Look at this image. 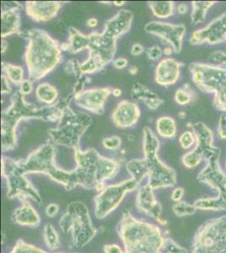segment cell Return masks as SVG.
<instances>
[{
    "instance_id": "5",
    "label": "cell",
    "mask_w": 226,
    "mask_h": 253,
    "mask_svg": "<svg viewBox=\"0 0 226 253\" xmlns=\"http://www.w3.org/2000/svg\"><path fill=\"white\" fill-rule=\"evenodd\" d=\"M55 156L54 145L43 144L30 154L26 161H19V164L25 175L28 173H43L63 185L67 190L75 188L77 183L74 170L66 171L55 166Z\"/></svg>"
},
{
    "instance_id": "50",
    "label": "cell",
    "mask_w": 226,
    "mask_h": 253,
    "mask_svg": "<svg viewBox=\"0 0 226 253\" xmlns=\"http://www.w3.org/2000/svg\"><path fill=\"white\" fill-rule=\"evenodd\" d=\"M57 212H58V206L57 205H51L46 208V213L49 217H53V216L57 214Z\"/></svg>"
},
{
    "instance_id": "32",
    "label": "cell",
    "mask_w": 226,
    "mask_h": 253,
    "mask_svg": "<svg viewBox=\"0 0 226 253\" xmlns=\"http://www.w3.org/2000/svg\"><path fill=\"white\" fill-rule=\"evenodd\" d=\"M215 2H192V23L193 25L202 23L208 9L212 7Z\"/></svg>"
},
{
    "instance_id": "42",
    "label": "cell",
    "mask_w": 226,
    "mask_h": 253,
    "mask_svg": "<svg viewBox=\"0 0 226 253\" xmlns=\"http://www.w3.org/2000/svg\"><path fill=\"white\" fill-rule=\"evenodd\" d=\"M218 136L221 139H226V115H221L218 125Z\"/></svg>"
},
{
    "instance_id": "41",
    "label": "cell",
    "mask_w": 226,
    "mask_h": 253,
    "mask_svg": "<svg viewBox=\"0 0 226 253\" xmlns=\"http://www.w3.org/2000/svg\"><path fill=\"white\" fill-rule=\"evenodd\" d=\"M102 144L107 150H117L120 148L122 139L118 136H112V137L104 138Z\"/></svg>"
},
{
    "instance_id": "9",
    "label": "cell",
    "mask_w": 226,
    "mask_h": 253,
    "mask_svg": "<svg viewBox=\"0 0 226 253\" xmlns=\"http://www.w3.org/2000/svg\"><path fill=\"white\" fill-rule=\"evenodd\" d=\"M60 226L64 232H71L76 248L88 244L97 234V230L92 225L87 208L80 202H74L69 205L66 213L61 218Z\"/></svg>"
},
{
    "instance_id": "52",
    "label": "cell",
    "mask_w": 226,
    "mask_h": 253,
    "mask_svg": "<svg viewBox=\"0 0 226 253\" xmlns=\"http://www.w3.org/2000/svg\"><path fill=\"white\" fill-rule=\"evenodd\" d=\"M178 11L181 15H183L187 11V5L185 3H181L178 6Z\"/></svg>"
},
{
    "instance_id": "31",
    "label": "cell",
    "mask_w": 226,
    "mask_h": 253,
    "mask_svg": "<svg viewBox=\"0 0 226 253\" xmlns=\"http://www.w3.org/2000/svg\"><path fill=\"white\" fill-rule=\"evenodd\" d=\"M2 69L5 73V76L9 81L14 84H21L23 83L24 70L21 67L13 65L10 63H2Z\"/></svg>"
},
{
    "instance_id": "29",
    "label": "cell",
    "mask_w": 226,
    "mask_h": 253,
    "mask_svg": "<svg viewBox=\"0 0 226 253\" xmlns=\"http://www.w3.org/2000/svg\"><path fill=\"white\" fill-rule=\"evenodd\" d=\"M153 14L158 18L170 17L174 13L175 3L172 1H151L148 2Z\"/></svg>"
},
{
    "instance_id": "46",
    "label": "cell",
    "mask_w": 226,
    "mask_h": 253,
    "mask_svg": "<svg viewBox=\"0 0 226 253\" xmlns=\"http://www.w3.org/2000/svg\"><path fill=\"white\" fill-rule=\"evenodd\" d=\"M1 93L2 94H8L11 91V87L9 85V80L6 77L5 75H3L1 78Z\"/></svg>"
},
{
    "instance_id": "10",
    "label": "cell",
    "mask_w": 226,
    "mask_h": 253,
    "mask_svg": "<svg viewBox=\"0 0 226 253\" xmlns=\"http://www.w3.org/2000/svg\"><path fill=\"white\" fill-rule=\"evenodd\" d=\"M193 253H226V215L210 219L199 229Z\"/></svg>"
},
{
    "instance_id": "39",
    "label": "cell",
    "mask_w": 226,
    "mask_h": 253,
    "mask_svg": "<svg viewBox=\"0 0 226 253\" xmlns=\"http://www.w3.org/2000/svg\"><path fill=\"white\" fill-rule=\"evenodd\" d=\"M64 70L69 75H75V77H77L78 79L81 78L83 76L80 71V63H78V61L75 59L68 61L65 63Z\"/></svg>"
},
{
    "instance_id": "44",
    "label": "cell",
    "mask_w": 226,
    "mask_h": 253,
    "mask_svg": "<svg viewBox=\"0 0 226 253\" xmlns=\"http://www.w3.org/2000/svg\"><path fill=\"white\" fill-rule=\"evenodd\" d=\"M210 61L213 63L226 64V53H224L222 52H213L211 56H210Z\"/></svg>"
},
{
    "instance_id": "13",
    "label": "cell",
    "mask_w": 226,
    "mask_h": 253,
    "mask_svg": "<svg viewBox=\"0 0 226 253\" xmlns=\"http://www.w3.org/2000/svg\"><path fill=\"white\" fill-rule=\"evenodd\" d=\"M192 81L199 89L206 92H219L226 84V69L203 63L189 66Z\"/></svg>"
},
{
    "instance_id": "19",
    "label": "cell",
    "mask_w": 226,
    "mask_h": 253,
    "mask_svg": "<svg viewBox=\"0 0 226 253\" xmlns=\"http://www.w3.org/2000/svg\"><path fill=\"white\" fill-rule=\"evenodd\" d=\"M140 118V109L136 104L123 101L118 104L112 112V119L115 125L126 128L137 124Z\"/></svg>"
},
{
    "instance_id": "24",
    "label": "cell",
    "mask_w": 226,
    "mask_h": 253,
    "mask_svg": "<svg viewBox=\"0 0 226 253\" xmlns=\"http://www.w3.org/2000/svg\"><path fill=\"white\" fill-rule=\"evenodd\" d=\"M22 207L19 208L13 213L14 223L25 226H38L40 224V217L32 208L27 199H22Z\"/></svg>"
},
{
    "instance_id": "43",
    "label": "cell",
    "mask_w": 226,
    "mask_h": 253,
    "mask_svg": "<svg viewBox=\"0 0 226 253\" xmlns=\"http://www.w3.org/2000/svg\"><path fill=\"white\" fill-rule=\"evenodd\" d=\"M146 53L148 55V58L151 60H157L161 57L163 53V51L160 49V46H153L150 48L146 50Z\"/></svg>"
},
{
    "instance_id": "30",
    "label": "cell",
    "mask_w": 226,
    "mask_h": 253,
    "mask_svg": "<svg viewBox=\"0 0 226 253\" xmlns=\"http://www.w3.org/2000/svg\"><path fill=\"white\" fill-rule=\"evenodd\" d=\"M156 130L158 133L163 138H174L177 134L176 122L170 117H161L156 122Z\"/></svg>"
},
{
    "instance_id": "26",
    "label": "cell",
    "mask_w": 226,
    "mask_h": 253,
    "mask_svg": "<svg viewBox=\"0 0 226 253\" xmlns=\"http://www.w3.org/2000/svg\"><path fill=\"white\" fill-rule=\"evenodd\" d=\"M126 169L132 176L131 178L134 179L137 185L140 184L141 181L149 173L147 162L144 159H135L129 161L126 165Z\"/></svg>"
},
{
    "instance_id": "51",
    "label": "cell",
    "mask_w": 226,
    "mask_h": 253,
    "mask_svg": "<svg viewBox=\"0 0 226 253\" xmlns=\"http://www.w3.org/2000/svg\"><path fill=\"white\" fill-rule=\"evenodd\" d=\"M143 46L140 44H135L134 46H132V49H131V53L134 56H137V55L141 54L142 52H143Z\"/></svg>"
},
{
    "instance_id": "27",
    "label": "cell",
    "mask_w": 226,
    "mask_h": 253,
    "mask_svg": "<svg viewBox=\"0 0 226 253\" xmlns=\"http://www.w3.org/2000/svg\"><path fill=\"white\" fill-rule=\"evenodd\" d=\"M69 51L71 53L78 52L87 49L88 46V35L82 34L75 27H69Z\"/></svg>"
},
{
    "instance_id": "47",
    "label": "cell",
    "mask_w": 226,
    "mask_h": 253,
    "mask_svg": "<svg viewBox=\"0 0 226 253\" xmlns=\"http://www.w3.org/2000/svg\"><path fill=\"white\" fill-rule=\"evenodd\" d=\"M104 251L106 253H123L122 248L118 245H107L105 246Z\"/></svg>"
},
{
    "instance_id": "20",
    "label": "cell",
    "mask_w": 226,
    "mask_h": 253,
    "mask_svg": "<svg viewBox=\"0 0 226 253\" xmlns=\"http://www.w3.org/2000/svg\"><path fill=\"white\" fill-rule=\"evenodd\" d=\"M182 63L173 58H165L160 61L155 69V81L160 85L167 86L178 82L180 78Z\"/></svg>"
},
{
    "instance_id": "49",
    "label": "cell",
    "mask_w": 226,
    "mask_h": 253,
    "mask_svg": "<svg viewBox=\"0 0 226 253\" xmlns=\"http://www.w3.org/2000/svg\"><path fill=\"white\" fill-rule=\"evenodd\" d=\"M184 190L181 187H178L177 189L174 190L172 193V199L175 201H179L183 196Z\"/></svg>"
},
{
    "instance_id": "7",
    "label": "cell",
    "mask_w": 226,
    "mask_h": 253,
    "mask_svg": "<svg viewBox=\"0 0 226 253\" xmlns=\"http://www.w3.org/2000/svg\"><path fill=\"white\" fill-rule=\"evenodd\" d=\"M91 123L90 116L83 112H75L68 106L63 110L57 126L48 130V135L57 145L78 150L80 149L81 137L89 128Z\"/></svg>"
},
{
    "instance_id": "28",
    "label": "cell",
    "mask_w": 226,
    "mask_h": 253,
    "mask_svg": "<svg viewBox=\"0 0 226 253\" xmlns=\"http://www.w3.org/2000/svg\"><path fill=\"white\" fill-rule=\"evenodd\" d=\"M57 95V89L48 83L40 84L36 89V95L38 100L47 106L54 103Z\"/></svg>"
},
{
    "instance_id": "34",
    "label": "cell",
    "mask_w": 226,
    "mask_h": 253,
    "mask_svg": "<svg viewBox=\"0 0 226 253\" xmlns=\"http://www.w3.org/2000/svg\"><path fill=\"white\" fill-rule=\"evenodd\" d=\"M202 160H203L202 156L197 151H195L194 150H192L190 152L186 153V155L183 156V158H182L183 164L186 167H188V168H193V167H197L198 165H199Z\"/></svg>"
},
{
    "instance_id": "16",
    "label": "cell",
    "mask_w": 226,
    "mask_h": 253,
    "mask_svg": "<svg viewBox=\"0 0 226 253\" xmlns=\"http://www.w3.org/2000/svg\"><path fill=\"white\" fill-rule=\"evenodd\" d=\"M112 93V89L108 87L93 88L75 94L74 99L81 108L95 114H102L106 100Z\"/></svg>"
},
{
    "instance_id": "55",
    "label": "cell",
    "mask_w": 226,
    "mask_h": 253,
    "mask_svg": "<svg viewBox=\"0 0 226 253\" xmlns=\"http://www.w3.org/2000/svg\"><path fill=\"white\" fill-rule=\"evenodd\" d=\"M173 48L171 47V46H166V48L164 49V54H166V56H169V55L172 54V52H173Z\"/></svg>"
},
{
    "instance_id": "14",
    "label": "cell",
    "mask_w": 226,
    "mask_h": 253,
    "mask_svg": "<svg viewBox=\"0 0 226 253\" xmlns=\"http://www.w3.org/2000/svg\"><path fill=\"white\" fill-rule=\"evenodd\" d=\"M90 58L97 61L101 69L113 60L117 52V39L111 38L105 33L93 32L88 35Z\"/></svg>"
},
{
    "instance_id": "37",
    "label": "cell",
    "mask_w": 226,
    "mask_h": 253,
    "mask_svg": "<svg viewBox=\"0 0 226 253\" xmlns=\"http://www.w3.org/2000/svg\"><path fill=\"white\" fill-rule=\"evenodd\" d=\"M179 143L184 150H187L189 148L193 146L196 143V137H195L193 132H191V131L184 132L179 138Z\"/></svg>"
},
{
    "instance_id": "25",
    "label": "cell",
    "mask_w": 226,
    "mask_h": 253,
    "mask_svg": "<svg viewBox=\"0 0 226 253\" xmlns=\"http://www.w3.org/2000/svg\"><path fill=\"white\" fill-rule=\"evenodd\" d=\"M131 96L135 100L143 101L150 110H156L164 101L153 90L140 83H135L133 85Z\"/></svg>"
},
{
    "instance_id": "38",
    "label": "cell",
    "mask_w": 226,
    "mask_h": 253,
    "mask_svg": "<svg viewBox=\"0 0 226 253\" xmlns=\"http://www.w3.org/2000/svg\"><path fill=\"white\" fill-rule=\"evenodd\" d=\"M175 101L181 106H186L192 101L191 94L185 89H179L175 94Z\"/></svg>"
},
{
    "instance_id": "11",
    "label": "cell",
    "mask_w": 226,
    "mask_h": 253,
    "mask_svg": "<svg viewBox=\"0 0 226 253\" xmlns=\"http://www.w3.org/2000/svg\"><path fill=\"white\" fill-rule=\"evenodd\" d=\"M2 175L5 178L8 186V197L10 199L17 198L33 199L41 203V196L36 187L25 177L20 168L19 161L8 157L2 159Z\"/></svg>"
},
{
    "instance_id": "8",
    "label": "cell",
    "mask_w": 226,
    "mask_h": 253,
    "mask_svg": "<svg viewBox=\"0 0 226 253\" xmlns=\"http://www.w3.org/2000/svg\"><path fill=\"white\" fill-rule=\"evenodd\" d=\"M160 141L151 128L145 126L143 130V150L144 160L149 170V185L152 189L174 187L177 183V174L158 157Z\"/></svg>"
},
{
    "instance_id": "22",
    "label": "cell",
    "mask_w": 226,
    "mask_h": 253,
    "mask_svg": "<svg viewBox=\"0 0 226 253\" xmlns=\"http://www.w3.org/2000/svg\"><path fill=\"white\" fill-rule=\"evenodd\" d=\"M138 210L143 213H146L147 215L150 216L155 219H160L161 214V206L155 199L153 189L146 185L144 187H141L138 190L136 200Z\"/></svg>"
},
{
    "instance_id": "36",
    "label": "cell",
    "mask_w": 226,
    "mask_h": 253,
    "mask_svg": "<svg viewBox=\"0 0 226 253\" xmlns=\"http://www.w3.org/2000/svg\"><path fill=\"white\" fill-rule=\"evenodd\" d=\"M197 208L194 205H187L184 202H180L178 205H176L173 208L175 213L178 216L187 215V214H192L194 213Z\"/></svg>"
},
{
    "instance_id": "56",
    "label": "cell",
    "mask_w": 226,
    "mask_h": 253,
    "mask_svg": "<svg viewBox=\"0 0 226 253\" xmlns=\"http://www.w3.org/2000/svg\"><path fill=\"white\" fill-rule=\"evenodd\" d=\"M129 74L132 75H135L137 73V66H135V65H133V66H130L129 69Z\"/></svg>"
},
{
    "instance_id": "6",
    "label": "cell",
    "mask_w": 226,
    "mask_h": 253,
    "mask_svg": "<svg viewBox=\"0 0 226 253\" xmlns=\"http://www.w3.org/2000/svg\"><path fill=\"white\" fill-rule=\"evenodd\" d=\"M220 150L210 146L201 153L202 158L205 159L208 164L201 171L198 179L214 189L219 191V198L213 199H201L195 202L194 206L201 210H226V175L219 164Z\"/></svg>"
},
{
    "instance_id": "57",
    "label": "cell",
    "mask_w": 226,
    "mask_h": 253,
    "mask_svg": "<svg viewBox=\"0 0 226 253\" xmlns=\"http://www.w3.org/2000/svg\"><path fill=\"white\" fill-rule=\"evenodd\" d=\"M112 94L114 96H117V97H119L121 95H122V91H121L120 89H112Z\"/></svg>"
},
{
    "instance_id": "3",
    "label": "cell",
    "mask_w": 226,
    "mask_h": 253,
    "mask_svg": "<svg viewBox=\"0 0 226 253\" xmlns=\"http://www.w3.org/2000/svg\"><path fill=\"white\" fill-rule=\"evenodd\" d=\"M126 253H162L166 241L157 226L124 211L118 226Z\"/></svg>"
},
{
    "instance_id": "23",
    "label": "cell",
    "mask_w": 226,
    "mask_h": 253,
    "mask_svg": "<svg viewBox=\"0 0 226 253\" xmlns=\"http://www.w3.org/2000/svg\"><path fill=\"white\" fill-rule=\"evenodd\" d=\"M21 5L16 3L14 6L3 9L1 13V38L13 34H20Z\"/></svg>"
},
{
    "instance_id": "17",
    "label": "cell",
    "mask_w": 226,
    "mask_h": 253,
    "mask_svg": "<svg viewBox=\"0 0 226 253\" xmlns=\"http://www.w3.org/2000/svg\"><path fill=\"white\" fill-rule=\"evenodd\" d=\"M226 40V14L213 20L205 28L193 32L190 38V43L200 45L203 42L217 44Z\"/></svg>"
},
{
    "instance_id": "54",
    "label": "cell",
    "mask_w": 226,
    "mask_h": 253,
    "mask_svg": "<svg viewBox=\"0 0 226 253\" xmlns=\"http://www.w3.org/2000/svg\"><path fill=\"white\" fill-rule=\"evenodd\" d=\"M8 46H9L8 42H7L6 41H2V42H1V52H2V53H4V52H6L7 48H8Z\"/></svg>"
},
{
    "instance_id": "21",
    "label": "cell",
    "mask_w": 226,
    "mask_h": 253,
    "mask_svg": "<svg viewBox=\"0 0 226 253\" xmlns=\"http://www.w3.org/2000/svg\"><path fill=\"white\" fill-rule=\"evenodd\" d=\"M134 15L127 9H121L113 17L106 21L104 33L114 39L129 32L132 26Z\"/></svg>"
},
{
    "instance_id": "4",
    "label": "cell",
    "mask_w": 226,
    "mask_h": 253,
    "mask_svg": "<svg viewBox=\"0 0 226 253\" xmlns=\"http://www.w3.org/2000/svg\"><path fill=\"white\" fill-rule=\"evenodd\" d=\"M75 158L77 167L74 171L77 185L88 189L101 191L105 181L113 178L120 167L118 161L100 156L94 149L75 150Z\"/></svg>"
},
{
    "instance_id": "2",
    "label": "cell",
    "mask_w": 226,
    "mask_h": 253,
    "mask_svg": "<svg viewBox=\"0 0 226 253\" xmlns=\"http://www.w3.org/2000/svg\"><path fill=\"white\" fill-rule=\"evenodd\" d=\"M20 37L28 40L25 59L29 80L40 81L57 66L62 58V49L57 41L40 29L20 32Z\"/></svg>"
},
{
    "instance_id": "40",
    "label": "cell",
    "mask_w": 226,
    "mask_h": 253,
    "mask_svg": "<svg viewBox=\"0 0 226 253\" xmlns=\"http://www.w3.org/2000/svg\"><path fill=\"white\" fill-rule=\"evenodd\" d=\"M215 105L218 109L226 112V84L215 94Z\"/></svg>"
},
{
    "instance_id": "35",
    "label": "cell",
    "mask_w": 226,
    "mask_h": 253,
    "mask_svg": "<svg viewBox=\"0 0 226 253\" xmlns=\"http://www.w3.org/2000/svg\"><path fill=\"white\" fill-rule=\"evenodd\" d=\"M10 253H47L39 248H35L33 246L26 244L23 241H19L16 246Z\"/></svg>"
},
{
    "instance_id": "58",
    "label": "cell",
    "mask_w": 226,
    "mask_h": 253,
    "mask_svg": "<svg viewBox=\"0 0 226 253\" xmlns=\"http://www.w3.org/2000/svg\"><path fill=\"white\" fill-rule=\"evenodd\" d=\"M113 3H114L115 5L123 6L125 3V2H123V1H114Z\"/></svg>"
},
{
    "instance_id": "45",
    "label": "cell",
    "mask_w": 226,
    "mask_h": 253,
    "mask_svg": "<svg viewBox=\"0 0 226 253\" xmlns=\"http://www.w3.org/2000/svg\"><path fill=\"white\" fill-rule=\"evenodd\" d=\"M32 90H33V84H32V81L26 80L20 84V91L22 95H28L30 93H32Z\"/></svg>"
},
{
    "instance_id": "1",
    "label": "cell",
    "mask_w": 226,
    "mask_h": 253,
    "mask_svg": "<svg viewBox=\"0 0 226 253\" xmlns=\"http://www.w3.org/2000/svg\"><path fill=\"white\" fill-rule=\"evenodd\" d=\"M74 94L64 98L57 104L38 107L27 103L20 90L12 95L10 106L1 116V145L2 150H12L17 147L16 127L20 122L27 119H40L46 122L59 121L63 110L69 106Z\"/></svg>"
},
{
    "instance_id": "48",
    "label": "cell",
    "mask_w": 226,
    "mask_h": 253,
    "mask_svg": "<svg viewBox=\"0 0 226 253\" xmlns=\"http://www.w3.org/2000/svg\"><path fill=\"white\" fill-rule=\"evenodd\" d=\"M128 60H127L126 58H118V59H116V60L113 61V66L116 68V69H123L127 67L128 65Z\"/></svg>"
},
{
    "instance_id": "12",
    "label": "cell",
    "mask_w": 226,
    "mask_h": 253,
    "mask_svg": "<svg viewBox=\"0 0 226 253\" xmlns=\"http://www.w3.org/2000/svg\"><path fill=\"white\" fill-rule=\"evenodd\" d=\"M138 185L134 179H129L119 184L104 187L94 198V213L98 219H103L118 207L124 196L129 192L137 189Z\"/></svg>"
},
{
    "instance_id": "53",
    "label": "cell",
    "mask_w": 226,
    "mask_h": 253,
    "mask_svg": "<svg viewBox=\"0 0 226 253\" xmlns=\"http://www.w3.org/2000/svg\"><path fill=\"white\" fill-rule=\"evenodd\" d=\"M87 25L90 27H95L98 25V20L95 18H90V20H87Z\"/></svg>"
},
{
    "instance_id": "59",
    "label": "cell",
    "mask_w": 226,
    "mask_h": 253,
    "mask_svg": "<svg viewBox=\"0 0 226 253\" xmlns=\"http://www.w3.org/2000/svg\"><path fill=\"white\" fill-rule=\"evenodd\" d=\"M178 116H179V118H184V117L186 116V114H185V112H179V114H178Z\"/></svg>"
},
{
    "instance_id": "15",
    "label": "cell",
    "mask_w": 226,
    "mask_h": 253,
    "mask_svg": "<svg viewBox=\"0 0 226 253\" xmlns=\"http://www.w3.org/2000/svg\"><path fill=\"white\" fill-rule=\"evenodd\" d=\"M145 32L155 35L172 45L176 53H180L182 48V42L186 33L183 25H174L160 21H150L144 26Z\"/></svg>"
},
{
    "instance_id": "33",
    "label": "cell",
    "mask_w": 226,
    "mask_h": 253,
    "mask_svg": "<svg viewBox=\"0 0 226 253\" xmlns=\"http://www.w3.org/2000/svg\"><path fill=\"white\" fill-rule=\"evenodd\" d=\"M44 238L47 247L50 249L54 250L59 248L60 242H59L58 236L51 224H46V227L44 229Z\"/></svg>"
},
{
    "instance_id": "18",
    "label": "cell",
    "mask_w": 226,
    "mask_h": 253,
    "mask_svg": "<svg viewBox=\"0 0 226 253\" xmlns=\"http://www.w3.org/2000/svg\"><path fill=\"white\" fill-rule=\"evenodd\" d=\"M61 6L58 1H27L26 11L36 22H46L57 16Z\"/></svg>"
}]
</instances>
